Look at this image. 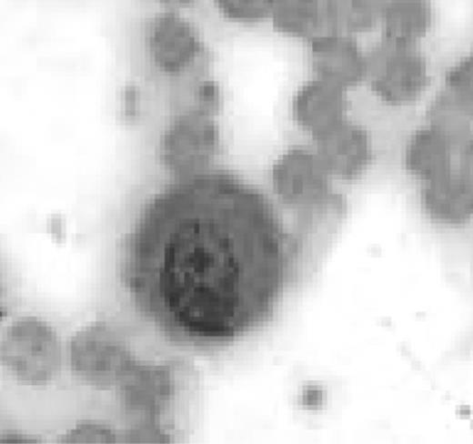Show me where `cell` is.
I'll use <instances>...</instances> for the list:
<instances>
[{"label": "cell", "instance_id": "20", "mask_svg": "<svg viewBox=\"0 0 473 444\" xmlns=\"http://www.w3.org/2000/svg\"><path fill=\"white\" fill-rule=\"evenodd\" d=\"M446 88L472 98V58L467 57L451 68L446 76Z\"/></svg>", "mask_w": 473, "mask_h": 444}, {"label": "cell", "instance_id": "7", "mask_svg": "<svg viewBox=\"0 0 473 444\" xmlns=\"http://www.w3.org/2000/svg\"><path fill=\"white\" fill-rule=\"evenodd\" d=\"M116 388L125 411L135 419L131 429L165 431L159 419L170 404L175 391L168 367L136 361Z\"/></svg>", "mask_w": 473, "mask_h": 444}, {"label": "cell", "instance_id": "3", "mask_svg": "<svg viewBox=\"0 0 473 444\" xmlns=\"http://www.w3.org/2000/svg\"><path fill=\"white\" fill-rule=\"evenodd\" d=\"M220 145L214 110L198 105L179 113L166 127L159 156L176 179L186 178L210 170Z\"/></svg>", "mask_w": 473, "mask_h": 444}, {"label": "cell", "instance_id": "8", "mask_svg": "<svg viewBox=\"0 0 473 444\" xmlns=\"http://www.w3.org/2000/svg\"><path fill=\"white\" fill-rule=\"evenodd\" d=\"M405 166L422 184L455 172H472V146H460L428 125L410 137L405 151Z\"/></svg>", "mask_w": 473, "mask_h": 444}, {"label": "cell", "instance_id": "9", "mask_svg": "<svg viewBox=\"0 0 473 444\" xmlns=\"http://www.w3.org/2000/svg\"><path fill=\"white\" fill-rule=\"evenodd\" d=\"M146 45L156 66L169 75L186 71L201 52L200 40L194 27L171 10L160 13L152 20Z\"/></svg>", "mask_w": 473, "mask_h": 444}, {"label": "cell", "instance_id": "16", "mask_svg": "<svg viewBox=\"0 0 473 444\" xmlns=\"http://www.w3.org/2000/svg\"><path fill=\"white\" fill-rule=\"evenodd\" d=\"M432 16V7L425 1L383 2L380 16L383 36L416 44L431 26Z\"/></svg>", "mask_w": 473, "mask_h": 444}, {"label": "cell", "instance_id": "4", "mask_svg": "<svg viewBox=\"0 0 473 444\" xmlns=\"http://www.w3.org/2000/svg\"><path fill=\"white\" fill-rule=\"evenodd\" d=\"M0 352L3 365L26 385H45L61 368L58 337L48 324L35 317L13 321L5 329Z\"/></svg>", "mask_w": 473, "mask_h": 444}, {"label": "cell", "instance_id": "19", "mask_svg": "<svg viewBox=\"0 0 473 444\" xmlns=\"http://www.w3.org/2000/svg\"><path fill=\"white\" fill-rule=\"evenodd\" d=\"M116 440V433L109 427L94 422H82L65 433L59 442L115 443Z\"/></svg>", "mask_w": 473, "mask_h": 444}, {"label": "cell", "instance_id": "13", "mask_svg": "<svg viewBox=\"0 0 473 444\" xmlns=\"http://www.w3.org/2000/svg\"><path fill=\"white\" fill-rule=\"evenodd\" d=\"M422 207L434 221L463 225L472 215V172L459 171L438 180L422 184Z\"/></svg>", "mask_w": 473, "mask_h": 444}, {"label": "cell", "instance_id": "17", "mask_svg": "<svg viewBox=\"0 0 473 444\" xmlns=\"http://www.w3.org/2000/svg\"><path fill=\"white\" fill-rule=\"evenodd\" d=\"M382 5L381 1H330L335 34L370 30L380 20Z\"/></svg>", "mask_w": 473, "mask_h": 444}, {"label": "cell", "instance_id": "15", "mask_svg": "<svg viewBox=\"0 0 473 444\" xmlns=\"http://www.w3.org/2000/svg\"><path fill=\"white\" fill-rule=\"evenodd\" d=\"M429 126L454 143L472 146V98L444 88L428 111Z\"/></svg>", "mask_w": 473, "mask_h": 444}, {"label": "cell", "instance_id": "1", "mask_svg": "<svg viewBox=\"0 0 473 444\" xmlns=\"http://www.w3.org/2000/svg\"><path fill=\"white\" fill-rule=\"evenodd\" d=\"M124 244L122 278L138 310L170 338L206 348L267 321L290 252L266 196L213 169L154 196Z\"/></svg>", "mask_w": 473, "mask_h": 444}, {"label": "cell", "instance_id": "11", "mask_svg": "<svg viewBox=\"0 0 473 444\" xmlns=\"http://www.w3.org/2000/svg\"><path fill=\"white\" fill-rule=\"evenodd\" d=\"M309 43V60L316 77L343 90L366 77V57L351 35L331 34Z\"/></svg>", "mask_w": 473, "mask_h": 444}, {"label": "cell", "instance_id": "2", "mask_svg": "<svg viewBox=\"0 0 473 444\" xmlns=\"http://www.w3.org/2000/svg\"><path fill=\"white\" fill-rule=\"evenodd\" d=\"M331 178L314 149L304 146L288 148L275 162L271 172L278 199L296 209L305 220L344 210L345 201L333 190Z\"/></svg>", "mask_w": 473, "mask_h": 444}, {"label": "cell", "instance_id": "10", "mask_svg": "<svg viewBox=\"0 0 473 444\" xmlns=\"http://www.w3.org/2000/svg\"><path fill=\"white\" fill-rule=\"evenodd\" d=\"M314 141V151L332 178L355 180L371 162L369 136L363 127L352 122L344 120Z\"/></svg>", "mask_w": 473, "mask_h": 444}, {"label": "cell", "instance_id": "6", "mask_svg": "<svg viewBox=\"0 0 473 444\" xmlns=\"http://www.w3.org/2000/svg\"><path fill=\"white\" fill-rule=\"evenodd\" d=\"M365 57L372 90L390 104L415 100L428 83L426 61L416 44L382 36Z\"/></svg>", "mask_w": 473, "mask_h": 444}, {"label": "cell", "instance_id": "18", "mask_svg": "<svg viewBox=\"0 0 473 444\" xmlns=\"http://www.w3.org/2000/svg\"><path fill=\"white\" fill-rule=\"evenodd\" d=\"M274 1L220 0L216 7L226 19L237 24L253 25L270 19Z\"/></svg>", "mask_w": 473, "mask_h": 444}, {"label": "cell", "instance_id": "14", "mask_svg": "<svg viewBox=\"0 0 473 444\" xmlns=\"http://www.w3.org/2000/svg\"><path fill=\"white\" fill-rule=\"evenodd\" d=\"M270 19L278 32L308 42L335 34L330 1H274Z\"/></svg>", "mask_w": 473, "mask_h": 444}, {"label": "cell", "instance_id": "5", "mask_svg": "<svg viewBox=\"0 0 473 444\" xmlns=\"http://www.w3.org/2000/svg\"><path fill=\"white\" fill-rule=\"evenodd\" d=\"M68 357L73 373L99 388L116 387L136 361L120 333L103 321L88 324L72 336Z\"/></svg>", "mask_w": 473, "mask_h": 444}, {"label": "cell", "instance_id": "12", "mask_svg": "<svg viewBox=\"0 0 473 444\" xmlns=\"http://www.w3.org/2000/svg\"><path fill=\"white\" fill-rule=\"evenodd\" d=\"M346 110L344 90L317 77L303 84L292 101L294 119L313 139L346 120Z\"/></svg>", "mask_w": 473, "mask_h": 444}]
</instances>
